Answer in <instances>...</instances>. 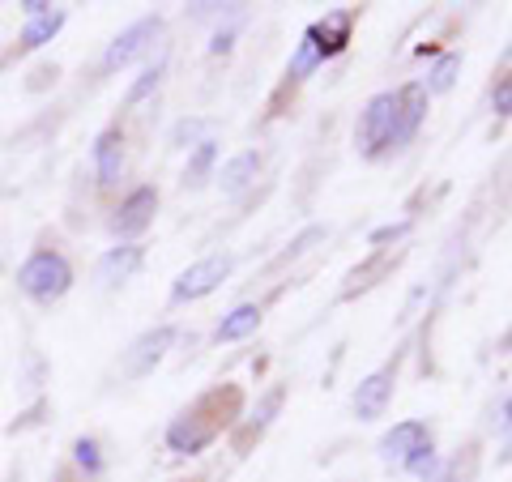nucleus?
I'll list each match as a JSON object with an SVG mask.
<instances>
[{
	"label": "nucleus",
	"instance_id": "4468645a",
	"mask_svg": "<svg viewBox=\"0 0 512 482\" xmlns=\"http://www.w3.org/2000/svg\"><path fill=\"white\" fill-rule=\"evenodd\" d=\"M256 171H261V154H256V150H244V154H235L231 163L218 171V184H222V192H227V197H239L244 188H252Z\"/></svg>",
	"mask_w": 512,
	"mask_h": 482
},
{
	"label": "nucleus",
	"instance_id": "6e6552de",
	"mask_svg": "<svg viewBox=\"0 0 512 482\" xmlns=\"http://www.w3.org/2000/svg\"><path fill=\"white\" fill-rule=\"evenodd\" d=\"M154 214H158V192L150 184H141V188H133L124 197L116 218H111V231L116 235H141L154 222Z\"/></svg>",
	"mask_w": 512,
	"mask_h": 482
},
{
	"label": "nucleus",
	"instance_id": "20e7f679",
	"mask_svg": "<svg viewBox=\"0 0 512 482\" xmlns=\"http://www.w3.org/2000/svg\"><path fill=\"white\" fill-rule=\"evenodd\" d=\"M231 269H235V256H227V252H218V256H205V261L188 265V269L180 273V278H175V286H171V299H175V303L205 299V295H210V291H218V286L231 278Z\"/></svg>",
	"mask_w": 512,
	"mask_h": 482
},
{
	"label": "nucleus",
	"instance_id": "9b49d317",
	"mask_svg": "<svg viewBox=\"0 0 512 482\" xmlns=\"http://www.w3.org/2000/svg\"><path fill=\"white\" fill-rule=\"evenodd\" d=\"M350 26H355V13H350V9L329 13L325 22H316V26H312L316 47H320V60H329V56H342V52H346V43H350Z\"/></svg>",
	"mask_w": 512,
	"mask_h": 482
},
{
	"label": "nucleus",
	"instance_id": "5701e85b",
	"mask_svg": "<svg viewBox=\"0 0 512 482\" xmlns=\"http://www.w3.org/2000/svg\"><path fill=\"white\" fill-rule=\"evenodd\" d=\"M158 86V69L154 73H146V77H141V82L133 86V90H128V103H141V99H146V94Z\"/></svg>",
	"mask_w": 512,
	"mask_h": 482
},
{
	"label": "nucleus",
	"instance_id": "1a4fd4ad",
	"mask_svg": "<svg viewBox=\"0 0 512 482\" xmlns=\"http://www.w3.org/2000/svg\"><path fill=\"white\" fill-rule=\"evenodd\" d=\"M393 389H397V367H380V372H372L355 389V414H359L363 423L380 419L384 406L393 401Z\"/></svg>",
	"mask_w": 512,
	"mask_h": 482
},
{
	"label": "nucleus",
	"instance_id": "6ab92c4d",
	"mask_svg": "<svg viewBox=\"0 0 512 482\" xmlns=\"http://www.w3.org/2000/svg\"><path fill=\"white\" fill-rule=\"evenodd\" d=\"M214 158H218V146H214V141H197V154L188 158V171H184V180H188V184H201L205 175H210Z\"/></svg>",
	"mask_w": 512,
	"mask_h": 482
},
{
	"label": "nucleus",
	"instance_id": "b1692460",
	"mask_svg": "<svg viewBox=\"0 0 512 482\" xmlns=\"http://www.w3.org/2000/svg\"><path fill=\"white\" fill-rule=\"evenodd\" d=\"M201 128H205L201 120H184L180 128H175V141H192V137H197V133H201Z\"/></svg>",
	"mask_w": 512,
	"mask_h": 482
},
{
	"label": "nucleus",
	"instance_id": "a878e982",
	"mask_svg": "<svg viewBox=\"0 0 512 482\" xmlns=\"http://www.w3.org/2000/svg\"><path fill=\"white\" fill-rule=\"evenodd\" d=\"M402 231H406V227H380V231L372 235V244H389V239H397Z\"/></svg>",
	"mask_w": 512,
	"mask_h": 482
},
{
	"label": "nucleus",
	"instance_id": "a211bd4d",
	"mask_svg": "<svg viewBox=\"0 0 512 482\" xmlns=\"http://www.w3.org/2000/svg\"><path fill=\"white\" fill-rule=\"evenodd\" d=\"M457 69H461V56L457 52H444L440 60H436V69H431V77H427V94H444V90H453V82H457Z\"/></svg>",
	"mask_w": 512,
	"mask_h": 482
},
{
	"label": "nucleus",
	"instance_id": "aec40b11",
	"mask_svg": "<svg viewBox=\"0 0 512 482\" xmlns=\"http://www.w3.org/2000/svg\"><path fill=\"white\" fill-rule=\"evenodd\" d=\"M73 453H77V465H82V470H90V474L103 470V448H99V440L82 436V440L73 444Z\"/></svg>",
	"mask_w": 512,
	"mask_h": 482
},
{
	"label": "nucleus",
	"instance_id": "7ed1b4c3",
	"mask_svg": "<svg viewBox=\"0 0 512 482\" xmlns=\"http://www.w3.org/2000/svg\"><path fill=\"white\" fill-rule=\"evenodd\" d=\"M393 137H397V94L389 90L363 107L355 124V146L363 150V158H384L393 154Z\"/></svg>",
	"mask_w": 512,
	"mask_h": 482
},
{
	"label": "nucleus",
	"instance_id": "4be33fe9",
	"mask_svg": "<svg viewBox=\"0 0 512 482\" xmlns=\"http://www.w3.org/2000/svg\"><path fill=\"white\" fill-rule=\"evenodd\" d=\"M423 482H457V461H436L423 474Z\"/></svg>",
	"mask_w": 512,
	"mask_h": 482
},
{
	"label": "nucleus",
	"instance_id": "423d86ee",
	"mask_svg": "<svg viewBox=\"0 0 512 482\" xmlns=\"http://www.w3.org/2000/svg\"><path fill=\"white\" fill-rule=\"evenodd\" d=\"M171 342H175V329H171V325H158V329H150V333H141L137 342H133V350H128V355H124L120 372H124L128 380L150 376L154 367L163 363V355L171 350Z\"/></svg>",
	"mask_w": 512,
	"mask_h": 482
},
{
	"label": "nucleus",
	"instance_id": "0eeeda50",
	"mask_svg": "<svg viewBox=\"0 0 512 482\" xmlns=\"http://www.w3.org/2000/svg\"><path fill=\"white\" fill-rule=\"evenodd\" d=\"M397 94V137H393V150H406L414 137H419V128L427 120V90L419 82H410Z\"/></svg>",
	"mask_w": 512,
	"mask_h": 482
},
{
	"label": "nucleus",
	"instance_id": "f257e3e1",
	"mask_svg": "<svg viewBox=\"0 0 512 482\" xmlns=\"http://www.w3.org/2000/svg\"><path fill=\"white\" fill-rule=\"evenodd\" d=\"M18 286H22V295H30L35 303H56L69 295V286H73V265L64 261L60 252H35L30 261L18 269Z\"/></svg>",
	"mask_w": 512,
	"mask_h": 482
},
{
	"label": "nucleus",
	"instance_id": "f03ea898",
	"mask_svg": "<svg viewBox=\"0 0 512 482\" xmlns=\"http://www.w3.org/2000/svg\"><path fill=\"white\" fill-rule=\"evenodd\" d=\"M214 406H218V393L201 397L197 406L184 410L180 419H175V423L167 427V448H171V453L192 457V453H201V448L218 436V427L227 423V419H222V414H214Z\"/></svg>",
	"mask_w": 512,
	"mask_h": 482
},
{
	"label": "nucleus",
	"instance_id": "412c9836",
	"mask_svg": "<svg viewBox=\"0 0 512 482\" xmlns=\"http://www.w3.org/2000/svg\"><path fill=\"white\" fill-rule=\"evenodd\" d=\"M491 107H495V116H508V107H512V82H508V73L495 82L491 90Z\"/></svg>",
	"mask_w": 512,
	"mask_h": 482
},
{
	"label": "nucleus",
	"instance_id": "f3484780",
	"mask_svg": "<svg viewBox=\"0 0 512 482\" xmlns=\"http://www.w3.org/2000/svg\"><path fill=\"white\" fill-rule=\"evenodd\" d=\"M316 64H320V47H316V35L308 26V30H303V39H299V47H295V56H291V69H286V77H291V82H303Z\"/></svg>",
	"mask_w": 512,
	"mask_h": 482
},
{
	"label": "nucleus",
	"instance_id": "393cba45",
	"mask_svg": "<svg viewBox=\"0 0 512 482\" xmlns=\"http://www.w3.org/2000/svg\"><path fill=\"white\" fill-rule=\"evenodd\" d=\"M47 9H52V5H43V0H26V5H22V13H26V22L30 18H43V13Z\"/></svg>",
	"mask_w": 512,
	"mask_h": 482
},
{
	"label": "nucleus",
	"instance_id": "9d476101",
	"mask_svg": "<svg viewBox=\"0 0 512 482\" xmlns=\"http://www.w3.org/2000/svg\"><path fill=\"white\" fill-rule=\"evenodd\" d=\"M431 444V431H427V423H419V419H406V423H397L389 436L380 440V457L389 461V465H406L419 448H427Z\"/></svg>",
	"mask_w": 512,
	"mask_h": 482
},
{
	"label": "nucleus",
	"instance_id": "39448f33",
	"mask_svg": "<svg viewBox=\"0 0 512 482\" xmlns=\"http://www.w3.org/2000/svg\"><path fill=\"white\" fill-rule=\"evenodd\" d=\"M158 30H163V18H141L124 30V35H116V43L107 47L103 56V73H116V69H128L133 60H141L150 52V43L158 39Z\"/></svg>",
	"mask_w": 512,
	"mask_h": 482
},
{
	"label": "nucleus",
	"instance_id": "ddd939ff",
	"mask_svg": "<svg viewBox=\"0 0 512 482\" xmlns=\"http://www.w3.org/2000/svg\"><path fill=\"white\" fill-rule=\"evenodd\" d=\"M141 244H120V248H111L103 261H99V282L103 286H124L128 278L137 273V265H141Z\"/></svg>",
	"mask_w": 512,
	"mask_h": 482
},
{
	"label": "nucleus",
	"instance_id": "dca6fc26",
	"mask_svg": "<svg viewBox=\"0 0 512 482\" xmlns=\"http://www.w3.org/2000/svg\"><path fill=\"white\" fill-rule=\"evenodd\" d=\"M60 30H64V9H47L43 18H30L22 30V52H35V47L52 43Z\"/></svg>",
	"mask_w": 512,
	"mask_h": 482
},
{
	"label": "nucleus",
	"instance_id": "2eb2a0df",
	"mask_svg": "<svg viewBox=\"0 0 512 482\" xmlns=\"http://www.w3.org/2000/svg\"><path fill=\"white\" fill-rule=\"evenodd\" d=\"M256 329H261V308H256V303H239V308L218 325L214 337L218 342H244V337L256 333Z\"/></svg>",
	"mask_w": 512,
	"mask_h": 482
},
{
	"label": "nucleus",
	"instance_id": "f8f14e48",
	"mask_svg": "<svg viewBox=\"0 0 512 482\" xmlns=\"http://www.w3.org/2000/svg\"><path fill=\"white\" fill-rule=\"evenodd\" d=\"M124 167V133L120 128H107L94 141V171H99V184H116Z\"/></svg>",
	"mask_w": 512,
	"mask_h": 482
}]
</instances>
